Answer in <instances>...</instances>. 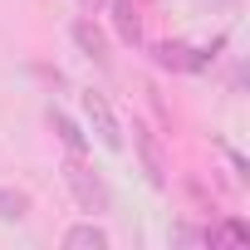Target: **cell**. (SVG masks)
Masks as SVG:
<instances>
[{
    "label": "cell",
    "mask_w": 250,
    "mask_h": 250,
    "mask_svg": "<svg viewBox=\"0 0 250 250\" xmlns=\"http://www.w3.org/2000/svg\"><path fill=\"white\" fill-rule=\"evenodd\" d=\"M30 216V196L20 191V187H0V221L5 226H20Z\"/></svg>",
    "instance_id": "9"
},
{
    "label": "cell",
    "mask_w": 250,
    "mask_h": 250,
    "mask_svg": "<svg viewBox=\"0 0 250 250\" xmlns=\"http://www.w3.org/2000/svg\"><path fill=\"white\" fill-rule=\"evenodd\" d=\"M133 143H138V157L147 167V182L152 187H167V162H162V147L152 143V133L147 128H133Z\"/></svg>",
    "instance_id": "6"
},
{
    "label": "cell",
    "mask_w": 250,
    "mask_h": 250,
    "mask_svg": "<svg viewBox=\"0 0 250 250\" xmlns=\"http://www.w3.org/2000/svg\"><path fill=\"white\" fill-rule=\"evenodd\" d=\"M49 128H54V138L64 143V152H79V157L88 152V133L79 128V123H74L69 113H59V108H49Z\"/></svg>",
    "instance_id": "7"
},
{
    "label": "cell",
    "mask_w": 250,
    "mask_h": 250,
    "mask_svg": "<svg viewBox=\"0 0 250 250\" xmlns=\"http://www.w3.org/2000/svg\"><path fill=\"white\" fill-rule=\"evenodd\" d=\"M64 187L74 191L79 211H88V216H103V211H113V191H108L103 172H93V167H88L79 152H69V157H64Z\"/></svg>",
    "instance_id": "1"
},
{
    "label": "cell",
    "mask_w": 250,
    "mask_h": 250,
    "mask_svg": "<svg viewBox=\"0 0 250 250\" xmlns=\"http://www.w3.org/2000/svg\"><path fill=\"white\" fill-rule=\"evenodd\" d=\"M206 240L211 245H240L245 240V221H226L221 230H206Z\"/></svg>",
    "instance_id": "10"
},
{
    "label": "cell",
    "mask_w": 250,
    "mask_h": 250,
    "mask_svg": "<svg viewBox=\"0 0 250 250\" xmlns=\"http://www.w3.org/2000/svg\"><path fill=\"white\" fill-rule=\"evenodd\" d=\"M79 108H83L88 133H93L108 152H123V123H118V113L108 108V98H103L98 88H88V93H79Z\"/></svg>",
    "instance_id": "2"
},
{
    "label": "cell",
    "mask_w": 250,
    "mask_h": 250,
    "mask_svg": "<svg viewBox=\"0 0 250 250\" xmlns=\"http://www.w3.org/2000/svg\"><path fill=\"white\" fill-rule=\"evenodd\" d=\"M152 59H157L162 69L191 74V44H182V40H167V44H157V49H152Z\"/></svg>",
    "instance_id": "8"
},
{
    "label": "cell",
    "mask_w": 250,
    "mask_h": 250,
    "mask_svg": "<svg viewBox=\"0 0 250 250\" xmlns=\"http://www.w3.org/2000/svg\"><path fill=\"white\" fill-rule=\"evenodd\" d=\"M108 245H113V235H108V230H103L93 216L64 230V250H108Z\"/></svg>",
    "instance_id": "5"
},
{
    "label": "cell",
    "mask_w": 250,
    "mask_h": 250,
    "mask_svg": "<svg viewBox=\"0 0 250 250\" xmlns=\"http://www.w3.org/2000/svg\"><path fill=\"white\" fill-rule=\"evenodd\" d=\"M108 15H113V30L123 44H143V10H138V0H108Z\"/></svg>",
    "instance_id": "3"
},
{
    "label": "cell",
    "mask_w": 250,
    "mask_h": 250,
    "mask_svg": "<svg viewBox=\"0 0 250 250\" xmlns=\"http://www.w3.org/2000/svg\"><path fill=\"white\" fill-rule=\"evenodd\" d=\"M221 152H226V162H230V167H235V177H240V182H245V177H250V167H245V157H240V152H235V147H221Z\"/></svg>",
    "instance_id": "11"
},
{
    "label": "cell",
    "mask_w": 250,
    "mask_h": 250,
    "mask_svg": "<svg viewBox=\"0 0 250 250\" xmlns=\"http://www.w3.org/2000/svg\"><path fill=\"white\" fill-rule=\"evenodd\" d=\"M79 5H83V10H98V0H79Z\"/></svg>",
    "instance_id": "12"
},
{
    "label": "cell",
    "mask_w": 250,
    "mask_h": 250,
    "mask_svg": "<svg viewBox=\"0 0 250 250\" xmlns=\"http://www.w3.org/2000/svg\"><path fill=\"white\" fill-rule=\"evenodd\" d=\"M69 35H74V44H79V54H83V59H93L98 69H108V64H113L108 40H103V30H98L93 20H74V30H69Z\"/></svg>",
    "instance_id": "4"
}]
</instances>
